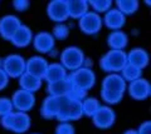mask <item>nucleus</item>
<instances>
[{"instance_id":"obj_34","label":"nucleus","mask_w":151,"mask_h":134,"mask_svg":"<svg viewBox=\"0 0 151 134\" xmlns=\"http://www.w3.org/2000/svg\"><path fill=\"white\" fill-rule=\"evenodd\" d=\"M137 134H151V123L149 121L144 122L140 125L139 130H137Z\"/></svg>"},{"instance_id":"obj_21","label":"nucleus","mask_w":151,"mask_h":134,"mask_svg":"<svg viewBox=\"0 0 151 134\" xmlns=\"http://www.w3.org/2000/svg\"><path fill=\"white\" fill-rule=\"evenodd\" d=\"M67 77H68V73H67L65 68L62 65V64H60V63H52V64H49V65H48V69H47L44 79L49 84V83L63 80Z\"/></svg>"},{"instance_id":"obj_5","label":"nucleus","mask_w":151,"mask_h":134,"mask_svg":"<svg viewBox=\"0 0 151 134\" xmlns=\"http://www.w3.org/2000/svg\"><path fill=\"white\" fill-rule=\"evenodd\" d=\"M3 127L15 133H24L30 127V117L24 112H12L3 117Z\"/></svg>"},{"instance_id":"obj_12","label":"nucleus","mask_w":151,"mask_h":134,"mask_svg":"<svg viewBox=\"0 0 151 134\" xmlns=\"http://www.w3.org/2000/svg\"><path fill=\"white\" fill-rule=\"evenodd\" d=\"M49 63L45 60L43 57L40 55H34V57L29 58L27 60L25 64V73L30 74V75H34L37 78L43 80L47 73V69H48Z\"/></svg>"},{"instance_id":"obj_27","label":"nucleus","mask_w":151,"mask_h":134,"mask_svg":"<svg viewBox=\"0 0 151 134\" xmlns=\"http://www.w3.org/2000/svg\"><path fill=\"white\" fill-rule=\"evenodd\" d=\"M100 101L96 98H89L86 96L82 100V112L83 115H87V117H93V114L97 112V109L100 108Z\"/></svg>"},{"instance_id":"obj_24","label":"nucleus","mask_w":151,"mask_h":134,"mask_svg":"<svg viewBox=\"0 0 151 134\" xmlns=\"http://www.w3.org/2000/svg\"><path fill=\"white\" fill-rule=\"evenodd\" d=\"M19 85H20V89L30 91V93H35L37 90L40 89L42 79H39V78H37L34 75H30L28 73H24L23 75L19 77Z\"/></svg>"},{"instance_id":"obj_11","label":"nucleus","mask_w":151,"mask_h":134,"mask_svg":"<svg viewBox=\"0 0 151 134\" xmlns=\"http://www.w3.org/2000/svg\"><path fill=\"white\" fill-rule=\"evenodd\" d=\"M47 13H48V16L57 24H62L69 18L67 1H64V0L50 1L47 6Z\"/></svg>"},{"instance_id":"obj_20","label":"nucleus","mask_w":151,"mask_h":134,"mask_svg":"<svg viewBox=\"0 0 151 134\" xmlns=\"http://www.w3.org/2000/svg\"><path fill=\"white\" fill-rule=\"evenodd\" d=\"M127 43H129V38L122 30H113L107 36V44L111 50H124Z\"/></svg>"},{"instance_id":"obj_1","label":"nucleus","mask_w":151,"mask_h":134,"mask_svg":"<svg viewBox=\"0 0 151 134\" xmlns=\"http://www.w3.org/2000/svg\"><path fill=\"white\" fill-rule=\"evenodd\" d=\"M127 83L119 73H110L102 80L101 98L107 104H116L122 99Z\"/></svg>"},{"instance_id":"obj_22","label":"nucleus","mask_w":151,"mask_h":134,"mask_svg":"<svg viewBox=\"0 0 151 134\" xmlns=\"http://www.w3.org/2000/svg\"><path fill=\"white\" fill-rule=\"evenodd\" d=\"M70 89H72V84H70L68 77L65 78V79H63V80L49 83L48 86H47V90H48L49 95H53V96H64V95H68Z\"/></svg>"},{"instance_id":"obj_29","label":"nucleus","mask_w":151,"mask_h":134,"mask_svg":"<svg viewBox=\"0 0 151 134\" xmlns=\"http://www.w3.org/2000/svg\"><path fill=\"white\" fill-rule=\"evenodd\" d=\"M54 39H59V40H63L65 39L67 36L69 35V28L62 23V24H57L53 28V33H52Z\"/></svg>"},{"instance_id":"obj_13","label":"nucleus","mask_w":151,"mask_h":134,"mask_svg":"<svg viewBox=\"0 0 151 134\" xmlns=\"http://www.w3.org/2000/svg\"><path fill=\"white\" fill-rule=\"evenodd\" d=\"M126 89L129 90V94L136 100H144L149 98L151 93L150 83L144 78H139V79L131 82Z\"/></svg>"},{"instance_id":"obj_35","label":"nucleus","mask_w":151,"mask_h":134,"mask_svg":"<svg viewBox=\"0 0 151 134\" xmlns=\"http://www.w3.org/2000/svg\"><path fill=\"white\" fill-rule=\"evenodd\" d=\"M124 134H137V130H134V129H129V130L125 132Z\"/></svg>"},{"instance_id":"obj_26","label":"nucleus","mask_w":151,"mask_h":134,"mask_svg":"<svg viewBox=\"0 0 151 134\" xmlns=\"http://www.w3.org/2000/svg\"><path fill=\"white\" fill-rule=\"evenodd\" d=\"M141 74H142V70L135 65H131V64H126L124 69L121 70V77L124 78L126 83H131L139 79V78H141Z\"/></svg>"},{"instance_id":"obj_16","label":"nucleus","mask_w":151,"mask_h":134,"mask_svg":"<svg viewBox=\"0 0 151 134\" xmlns=\"http://www.w3.org/2000/svg\"><path fill=\"white\" fill-rule=\"evenodd\" d=\"M102 23H105V25L112 31L121 30V28L126 23V16L116 8H111L107 13H105V18H103Z\"/></svg>"},{"instance_id":"obj_28","label":"nucleus","mask_w":151,"mask_h":134,"mask_svg":"<svg viewBox=\"0 0 151 134\" xmlns=\"http://www.w3.org/2000/svg\"><path fill=\"white\" fill-rule=\"evenodd\" d=\"M88 6L92 8L94 13L101 14V13H107L112 8V1L110 0H96V1H88Z\"/></svg>"},{"instance_id":"obj_18","label":"nucleus","mask_w":151,"mask_h":134,"mask_svg":"<svg viewBox=\"0 0 151 134\" xmlns=\"http://www.w3.org/2000/svg\"><path fill=\"white\" fill-rule=\"evenodd\" d=\"M59 105H60V96L48 95L43 100V104H42L40 108V114L48 119L55 118L59 110Z\"/></svg>"},{"instance_id":"obj_2","label":"nucleus","mask_w":151,"mask_h":134,"mask_svg":"<svg viewBox=\"0 0 151 134\" xmlns=\"http://www.w3.org/2000/svg\"><path fill=\"white\" fill-rule=\"evenodd\" d=\"M83 115L82 112V101L73 100L67 95L60 96V105L57 114V119L59 122H70L77 121Z\"/></svg>"},{"instance_id":"obj_3","label":"nucleus","mask_w":151,"mask_h":134,"mask_svg":"<svg viewBox=\"0 0 151 134\" xmlns=\"http://www.w3.org/2000/svg\"><path fill=\"white\" fill-rule=\"evenodd\" d=\"M127 64L125 50H108L100 60V67L107 73H120Z\"/></svg>"},{"instance_id":"obj_4","label":"nucleus","mask_w":151,"mask_h":134,"mask_svg":"<svg viewBox=\"0 0 151 134\" xmlns=\"http://www.w3.org/2000/svg\"><path fill=\"white\" fill-rule=\"evenodd\" d=\"M68 79L72 86L88 91L96 83V74L91 68L81 67L77 70L70 72V74H68Z\"/></svg>"},{"instance_id":"obj_6","label":"nucleus","mask_w":151,"mask_h":134,"mask_svg":"<svg viewBox=\"0 0 151 134\" xmlns=\"http://www.w3.org/2000/svg\"><path fill=\"white\" fill-rule=\"evenodd\" d=\"M84 59L86 57L78 47H68L60 53V64L65 68V70H77L83 67Z\"/></svg>"},{"instance_id":"obj_23","label":"nucleus","mask_w":151,"mask_h":134,"mask_svg":"<svg viewBox=\"0 0 151 134\" xmlns=\"http://www.w3.org/2000/svg\"><path fill=\"white\" fill-rule=\"evenodd\" d=\"M67 6L68 15L73 19H79L89 10L88 1H84V0H69L67 1Z\"/></svg>"},{"instance_id":"obj_32","label":"nucleus","mask_w":151,"mask_h":134,"mask_svg":"<svg viewBox=\"0 0 151 134\" xmlns=\"http://www.w3.org/2000/svg\"><path fill=\"white\" fill-rule=\"evenodd\" d=\"M30 3L27 1V0H15V1L13 3V6L17 9L18 11H25L28 8H29Z\"/></svg>"},{"instance_id":"obj_8","label":"nucleus","mask_w":151,"mask_h":134,"mask_svg":"<svg viewBox=\"0 0 151 134\" xmlns=\"http://www.w3.org/2000/svg\"><path fill=\"white\" fill-rule=\"evenodd\" d=\"M102 18L100 14L94 13L92 10H88L82 18L78 19V25L84 34L93 35L97 34L102 28Z\"/></svg>"},{"instance_id":"obj_7","label":"nucleus","mask_w":151,"mask_h":134,"mask_svg":"<svg viewBox=\"0 0 151 134\" xmlns=\"http://www.w3.org/2000/svg\"><path fill=\"white\" fill-rule=\"evenodd\" d=\"M27 60L19 54H10L3 59V70L9 78H19L25 73Z\"/></svg>"},{"instance_id":"obj_30","label":"nucleus","mask_w":151,"mask_h":134,"mask_svg":"<svg viewBox=\"0 0 151 134\" xmlns=\"http://www.w3.org/2000/svg\"><path fill=\"white\" fill-rule=\"evenodd\" d=\"M12 112H14L13 108V103L9 98H0V117H5V115L10 114Z\"/></svg>"},{"instance_id":"obj_19","label":"nucleus","mask_w":151,"mask_h":134,"mask_svg":"<svg viewBox=\"0 0 151 134\" xmlns=\"http://www.w3.org/2000/svg\"><path fill=\"white\" fill-rule=\"evenodd\" d=\"M127 64L135 65L140 68L141 70L147 67L149 64V54L145 49L142 48H135L127 54Z\"/></svg>"},{"instance_id":"obj_17","label":"nucleus","mask_w":151,"mask_h":134,"mask_svg":"<svg viewBox=\"0 0 151 134\" xmlns=\"http://www.w3.org/2000/svg\"><path fill=\"white\" fill-rule=\"evenodd\" d=\"M12 43L18 48H24L27 45H29L33 41V33L29 26L22 24L14 33V35L10 39Z\"/></svg>"},{"instance_id":"obj_33","label":"nucleus","mask_w":151,"mask_h":134,"mask_svg":"<svg viewBox=\"0 0 151 134\" xmlns=\"http://www.w3.org/2000/svg\"><path fill=\"white\" fill-rule=\"evenodd\" d=\"M8 83H9V77L3 70V68H0V90H3L8 85Z\"/></svg>"},{"instance_id":"obj_14","label":"nucleus","mask_w":151,"mask_h":134,"mask_svg":"<svg viewBox=\"0 0 151 134\" xmlns=\"http://www.w3.org/2000/svg\"><path fill=\"white\" fill-rule=\"evenodd\" d=\"M33 45H34L35 50H38L42 54L50 53L54 49L55 45V39L53 35L48 31H40L35 36H33Z\"/></svg>"},{"instance_id":"obj_10","label":"nucleus","mask_w":151,"mask_h":134,"mask_svg":"<svg viewBox=\"0 0 151 134\" xmlns=\"http://www.w3.org/2000/svg\"><path fill=\"white\" fill-rule=\"evenodd\" d=\"M92 119L96 127L101 129H107L113 125V123L116 121V114L113 112V109L108 105H100L97 112L93 114Z\"/></svg>"},{"instance_id":"obj_25","label":"nucleus","mask_w":151,"mask_h":134,"mask_svg":"<svg viewBox=\"0 0 151 134\" xmlns=\"http://www.w3.org/2000/svg\"><path fill=\"white\" fill-rule=\"evenodd\" d=\"M116 6L117 10H120L126 16L136 13V10L139 9V1H136V0H119V1H116Z\"/></svg>"},{"instance_id":"obj_31","label":"nucleus","mask_w":151,"mask_h":134,"mask_svg":"<svg viewBox=\"0 0 151 134\" xmlns=\"http://www.w3.org/2000/svg\"><path fill=\"white\" fill-rule=\"evenodd\" d=\"M55 130L57 134H74V128L69 122H60Z\"/></svg>"},{"instance_id":"obj_15","label":"nucleus","mask_w":151,"mask_h":134,"mask_svg":"<svg viewBox=\"0 0 151 134\" xmlns=\"http://www.w3.org/2000/svg\"><path fill=\"white\" fill-rule=\"evenodd\" d=\"M22 25L19 18L15 15H5L0 19V35L4 39L10 40L17 29Z\"/></svg>"},{"instance_id":"obj_9","label":"nucleus","mask_w":151,"mask_h":134,"mask_svg":"<svg viewBox=\"0 0 151 134\" xmlns=\"http://www.w3.org/2000/svg\"><path fill=\"white\" fill-rule=\"evenodd\" d=\"M13 108L17 109V112H29L35 104V96L34 93L27 91L24 89H19L12 96Z\"/></svg>"}]
</instances>
